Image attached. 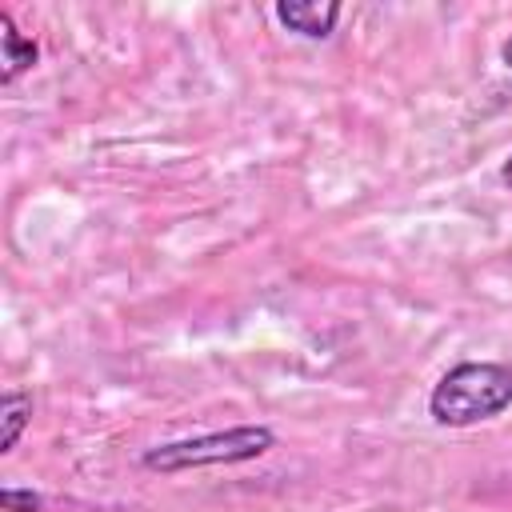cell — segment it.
Listing matches in <instances>:
<instances>
[{"label": "cell", "instance_id": "6da1fadb", "mask_svg": "<svg viewBox=\"0 0 512 512\" xmlns=\"http://www.w3.org/2000/svg\"><path fill=\"white\" fill-rule=\"evenodd\" d=\"M508 408H512V364L508 360H460L436 380L428 396V412L444 428H468Z\"/></svg>", "mask_w": 512, "mask_h": 512}, {"label": "cell", "instance_id": "7a4b0ae2", "mask_svg": "<svg viewBox=\"0 0 512 512\" xmlns=\"http://www.w3.org/2000/svg\"><path fill=\"white\" fill-rule=\"evenodd\" d=\"M276 448V432L268 424H236L224 432H204L188 440H168L144 452V468L152 472H192V468H216V464H244Z\"/></svg>", "mask_w": 512, "mask_h": 512}, {"label": "cell", "instance_id": "3957f363", "mask_svg": "<svg viewBox=\"0 0 512 512\" xmlns=\"http://www.w3.org/2000/svg\"><path fill=\"white\" fill-rule=\"evenodd\" d=\"M340 12V0H276V20L304 40H328Z\"/></svg>", "mask_w": 512, "mask_h": 512}, {"label": "cell", "instance_id": "277c9868", "mask_svg": "<svg viewBox=\"0 0 512 512\" xmlns=\"http://www.w3.org/2000/svg\"><path fill=\"white\" fill-rule=\"evenodd\" d=\"M36 56H40L36 40L24 36L8 12H0V64H4L0 68V84H12L20 72L36 68Z\"/></svg>", "mask_w": 512, "mask_h": 512}, {"label": "cell", "instance_id": "5b68a950", "mask_svg": "<svg viewBox=\"0 0 512 512\" xmlns=\"http://www.w3.org/2000/svg\"><path fill=\"white\" fill-rule=\"evenodd\" d=\"M28 420H32V396H28L24 388H8V392L0 396V452H4V456L20 444Z\"/></svg>", "mask_w": 512, "mask_h": 512}, {"label": "cell", "instance_id": "8992f818", "mask_svg": "<svg viewBox=\"0 0 512 512\" xmlns=\"http://www.w3.org/2000/svg\"><path fill=\"white\" fill-rule=\"evenodd\" d=\"M0 508H4V512H44V496L32 492V488H12V484H4V488H0Z\"/></svg>", "mask_w": 512, "mask_h": 512}, {"label": "cell", "instance_id": "52a82bcc", "mask_svg": "<svg viewBox=\"0 0 512 512\" xmlns=\"http://www.w3.org/2000/svg\"><path fill=\"white\" fill-rule=\"evenodd\" d=\"M500 180H504V184H508V188H512V156H508V160H504V168H500Z\"/></svg>", "mask_w": 512, "mask_h": 512}, {"label": "cell", "instance_id": "ba28073f", "mask_svg": "<svg viewBox=\"0 0 512 512\" xmlns=\"http://www.w3.org/2000/svg\"><path fill=\"white\" fill-rule=\"evenodd\" d=\"M500 56H504V64H508V68H512V36H508V40H504V48H500Z\"/></svg>", "mask_w": 512, "mask_h": 512}]
</instances>
